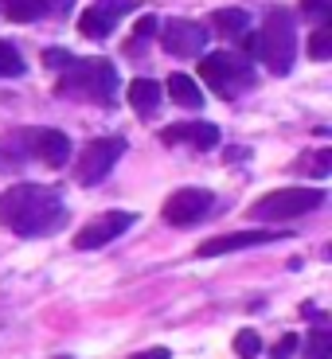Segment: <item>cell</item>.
<instances>
[{
  "instance_id": "6da1fadb",
  "label": "cell",
  "mask_w": 332,
  "mask_h": 359,
  "mask_svg": "<svg viewBox=\"0 0 332 359\" xmlns=\"http://www.w3.org/2000/svg\"><path fill=\"white\" fill-rule=\"evenodd\" d=\"M71 211H67L59 188L44 184H16L0 191V226H8L20 238H44V234L63 231Z\"/></svg>"
},
{
  "instance_id": "7a4b0ae2",
  "label": "cell",
  "mask_w": 332,
  "mask_h": 359,
  "mask_svg": "<svg viewBox=\"0 0 332 359\" xmlns=\"http://www.w3.org/2000/svg\"><path fill=\"white\" fill-rule=\"evenodd\" d=\"M55 94L79 102H94V106H114L117 98V67L106 55H90V59H71V67L59 71L55 79Z\"/></svg>"
},
{
  "instance_id": "3957f363",
  "label": "cell",
  "mask_w": 332,
  "mask_h": 359,
  "mask_svg": "<svg viewBox=\"0 0 332 359\" xmlns=\"http://www.w3.org/2000/svg\"><path fill=\"white\" fill-rule=\"evenodd\" d=\"M254 55L266 63L270 74H289L297 59V20L289 8H270L262 32L254 36Z\"/></svg>"
},
{
  "instance_id": "277c9868",
  "label": "cell",
  "mask_w": 332,
  "mask_h": 359,
  "mask_svg": "<svg viewBox=\"0 0 332 359\" xmlns=\"http://www.w3.org/2000/svg\"><path fill=\"white\" fill-rule=\"evenodd\" d=\"M0 156L12 161H39L47 168H63L74 156V144L63 129H20L0 141Z\"/></svg>"
},
{
  "instance_id": "5b68a950",
  "label": "cell",
  "mask_w": 332,
  "mask_h": 359,
  "mask_svg": "<svg viewBox=\"0 0 332 359\" xmlns=\"http://www.w3.org/2000/svg\"><path fill=\"white\" fill-rule=\"evenodd\" d=\"M199 79H204V86L211 90V94H219V98H227V102L258 86V74H254L251 59L239 55V51L199 55Z\"/></svg>"
},
{
  "instance_id": "8992f818",
  "label": "cell",
  "mask_w": 332,
  "mask_h": 359,
  "mask_svg": "<svg viewBox=\"0 0 332 359\" xmlns=\"http://www.w3.org/2000/svg\"><path fill=\"white\" fill-rule=\"evenodd\" d=\"M324 188H278L262 196L258 203H251L254 223H286V219H301L317 207H324Z\"/></svg>"
},
{
  "instance_id": "52a82bcc",
  "label": "cell",
  "mask_w": 332,
  "mask_h": 359,
  "mask_svg": "<svg viewBox=\"0 0 332 359\" xmlns=\"http://www.w3.org/2000/svg\"><path fill=\"white\" fill-rule=\"evenodd\" d=\"M121 156H126V137H94V141H86L79 161H74V184H82V188L102 184Z\"/></svg>"
},
{
  "instance_id": "ba28073f",
  "label": "cell",
  "mask_w": 332,
  "mask_h": 359,
  "mask_svg": "<svg viewBox=\"0 0 332 359\" xmlns=\"http://www.w3.org/2000/svg\"><path fill=\"white\" fill-rule=\"evenodd\" d=\"M157 32H161V47L176 59H199L207 47V24L199 20H164Z\"/></svg>"
},
{
  "instance_id": "9c48e42d",
  "label": "cell",
  "mask_w": 332,
  "mask_h": 359,
  "mask_svg": "<svg viewBox=\"0 0 332 359\" xmlns=\"http://www.w3.org/2000/svg\"><path fill=\"white\" fill-rule=\"evenodd\" d=\"M211 203H215V196H211L207 188H176L168 199H164L161 219L168 226H196L199 219L211 211Z\"/></svg>"
},
{
  "instance_id": "30bf717a",
  "label": "cell",
  "mask_w": 332,
  "mask_h": 359,
  "mask_svg": "<svg viewBox=\"0 0 332 359\" xmlns=\"http://www.w3.org/2000/svg\"><path fill=\"white\" fill-rule=\"evenodd\" d=\"M133 223H137L133 211H106V215L90 219V223L74 234V250H102V246H109L114 238H121Z\"/></svg>"
},
{
  "instance_id": "8fae6325",
  "label": "cell",
  "mask_w": 332,
  "mask_h": 359,
  "mask_svg": "<svg viewBox=\"0 0 332 359\" xmlns=\"http://www.w3.org/2000/svg\"><path fill=\"white\" fill-rule=\"evenodd\" d=\"M289 238V231H231V234H215L207 243L196 246V258H219V254H234V250H251V246H266V243H281Z\"/></svg>"
},
{
  "instance_id": "7c38bea8",
  "label": "cell",
  "mask_w": 332,
  "mask_h": 359,
  "mask_svg": "<svg viewBox=\"0 0 332 359\" xmlns=\"http://www.w3.org/2000/svg\"><path fill=\"white\" fill-rule=\"evenodd\" d=\"M219 126H211V121H176V126H164L161 129V144H188V149H196V153H211L219 144Z\"/></svg>"
},
{
  "instance_id": "4fadbf2b",
  "label": "cell",
  "mask_w": 332,
  "mask_h": 359,
  "mask_svg": "<svg viewBox=\"0 0 332 359\" xmlns=\"http://www.w3.org/2000/svg\"><path fill=\"white\" fill-rule=\"evenodd\" d=\"M129 0H98V4H90V8H82L79 16V32L86 39H106L109 32H114V24L121 16H126Z\"/></svg>"
},
{
  "instance_id": "5bb4252c",
  "label": "cell",
  "mask_w": 332,
  "mask_h": 359,
  "mask_svg": "<svg viewBox=\"0 0 332 359\" xmlns=\"http://www.w3.org/2000/svg\"><path fill=\"white\" fill-rule=\"evenodd\" d=\"M126 94H129V106H133V114L141 117V121H149V117L161 114V94H164V90H161V82H157V79H145V74H141V79L129 82Z\"/></svg>"
},
{
  "instance_id": "9a60e30c",
  "label": "cell",
  "mask_w": 332,
  "mask_h": 359,
  "mask_svg": "<svg viewBox=\"0 0 332 359\" xmlns=\"http://www.w3.org/2000/svg\"><path fill=\"white\" fill-rule=\"evenodd\" d=\"M164 90H168V98L176 102V106H184V109H204V90H199V82L192 79V74H168V82H164Z\"/></svg>"
},
{
  "instance_id": "2e32d148",
  "label": "cell",
  "mask_w": 332,
  "mask_h": 359,
  "mask_svg": "<svg viewBox=\"0 0 332 359\" xmlns=\"http://www.w3.org/2000/svg\"><path fill=\"white\" fill-rule=\"evenodd\" d=\"M211 32L223 39H243L251 32V12L243 8H215L211 12Z\"/></svg>"
},
{
  "instance_id": "e0dca14e",
  "label": "cell",
  "mask_w": 332,
  "mask_h": 359,
  "mask_svg": "<svg viewBox=\"0 0 332 359\" xmlns=\"http://www.w3.org/2000/svg\"><path fill=\"white\" fill-rule=\"evenodd\" d=\"M0 12L12 24H36V20L51 16V0H0Z\"/></svg>"
},
{
  "instance_id": "ac0fdd59",
  "label": "cell",
  "mask_w": 332,
  "mask_h": 359,
  "mask_svg": "<svg viewBox=\"0 0 332 359\" xmlns=\"http://www.w3.org/2000/svg\"><path fill=\"white\" fill-rule=\"evenodd\" d=\"M293 172L313 176V180H324L332 172V149H313V153H301V161L293 164Z\"/></svg>"
},
{
  "instance_id": "d6986e66",
  "label": "cell",
  "mask_w": 332,
  "mask_h": 359,
  "mask_svg": "<svg viewBox=\"0 0 332 359\" xmlns=\"http://www.w3.org/2000/svg\"><path fill=\"white\" fill-rule=\"evenodd\" d=\"M301 359H332V332L328 328H313L301 340Z\"/></svg>"
},
{
  "instance_id": "ffe728a7",
  "label": "cell",
  "mask_w": 332,
  "mask_h": 359,
  "mask_svg": "<svg viewBox=\"0 0 332 359\" xmlns=\"http://www.w3.org/2000/svg\"><path fill=\"white\" fill-rule=\"evenodd\" d=\"M24 71H27V63L20 55V47L0 39V79H24Z\"/></svg>"
},
{
  "instance_id": "44dd1931",
  "label": "cell",
  "mask_w": 332,
  "mask_h": 359,
  "mask_svg": "<svg viewBox=\"0 0 332 359\" xmlns=\"http://www.w3.org/2000/svg\"><path fill=\"white\" fill-rule=\"evenodd\" d=\"M309 59H317V63H324V59H332V24H317L313 36H309Z\"/></svg>"
},
{
  "instance_id": "7402d4cb",
  "label": "cell",
  "mask_w": 332,
  "mask_h": 359,
  "mask_svg": "<svg viewBox=\"0 0 332 359\" xmlns=\"http://www.w3.org/2000/svg\"><path fill=\"white\" fill-rule=\"evenodd\" d=\"M157 27H161V20H157L153 12H145V16L137 20L133 36H129V55H137V51H141V43H149V39L157 36Z\"/></svg>"
},
{
  "instance_id": "603a6c76",
  "label": "cell",
  "mask_w": 332,
  "mask_h": 359,
  "mask_svg": "<svg viewBox=\"0 0 332 359\" xmlns=\"http://www.w3.org/2000/svg\"><path fill=\"white\" fill-rule=\"evenodd\" d=\"M258 351H262V336L254 328H243V332L234 336V355L239 359H254Z\"/></svg>"
},
{
  "instance_id": "cb8c5ba5",
  "label": "cell",
  "mask_w": 332,
  "mask_h": 359,
  "mask_svg": "<svg viewBox=\"0 0 332 359\" xmlns=\"http://www.w3.org/2000/svg\"><path fill=\"white\" fill-rule=\"evenodd\" d=\"M301 20L328 24V20H332V0H301Z\"/></svg>"
},
{
  "instance_id": "d4e9b609",
  "label": "cell",
  "mask_w": 332,
  "mask_h": 359,
  "mask_svg": "<svg viewBox=\"0 0 332 359\" xmlns=\"http://www.w3.org/2000/svg\"><path fill=\"white\" fill-rule=\"evenodd\" d=\"M71 59H74V55L63 51V47H47V51H44V67H47L51 74H59L63 67H71Z\"/></svg>"
},
{
  "instance_id": "484cf974",
  "label": "cell",
  "mask_w": 332,
  "mask_h": 359,
  "mask_svg": "<svg viewBox=\"0 0 332 359\" xmlns=\"http://www.w3.org/2000/svg\"><path fill=\"white\" fill-rule=\"evenodd\" d=\"M297 348H301V340H297L293 332H286V336H281V340H278V348H274V359H289V355H293Z\"/></svg>"
},
{
  "instance_id": "4316f807",
  "label": "cell",
  "mask_w": 332,
  "mask_h": 359,
  "mask_svg": "<svg viewBox=\"0 0 332 359\" xmlns=\"http://www.w3.org/2000/svg\"><path fill=\"white\" fill-rule=\"evenodd\" d=\"M129 359H172V351L168 348H149V351H137V355H129Z\"/></svg>"
},
{
  "instance_id": "83f0119b",
  "label": "cell",
  "mask_w": 332,
  "mask_h": 359,
  "mask_svg": "<svg viewBox=\"0 0 332 359\" xmlns=\"http://www.w3.org/2000/svg\"><path fill=\"white\" fill-rule=\"evenodd\" d=\"M246 156H251L246 149H227V161H246Z\"/></svg>"
},
{
  "instance_id": "f1b7e54d",
  "label": "cell",
  "mask_w": 332,
  "mask_h": 359,
  "mask_svg": "<svg viewBox=\"0 0 332 359\" xmlns=\"http://www.w3.org/2000/svg\"><path fill=\"white\" fill-rule=\"evenodd\" d=\"M55 359H71V355H55Z\"/></svg>"
}]
</instances>
